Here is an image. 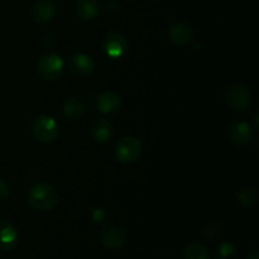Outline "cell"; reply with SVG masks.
<instances>
[{"mask_svg":"<svg viewBox=\"0 0 259 259\" xmlns=\"http://www.w3.org/2000/svg\"><path fill=\"white\" fill-rule=\"evenodd\" d=\"M27 200L38 211H51L58 204V194L51 185L37 184L29 190Z\"/></svg>","mask_w":259,"mask_h":259,"instance_id":"obj_1","label":"cell"},{"mask_svg":"<svg viewBox=\"0 0 259 259\" xmlns=\"http://www.w3.org/2000/svg\"><path fill=\"white\" fill-rule=\"evenodd\" d=\"M63 60L57 53H46L37 63V73L46 81L57 80L63 71Z\"/></svg>","mask_w":259,"mask_h":259,"instance_id":"obj_2","label":"cell"},{"mask_svg":"<svg viewBox=\"0 0 259 259\" xmlns=\"http://www.w3.org/2000/svg\"><path fill=\"white\" fill-rule=\"evenodd\" d=\"M32 133L42 143H51L58 136V125L50 115H39L32 121Z\"/></svg>","mask_w":259,"mask_h":259,"instance_id":"obj_3","label":"cell"},{"mask_svg":"<svg viewBox=\"0 0 259 259\" xmlns=\"http://www.w3.org/2000/svg\"><path fill=\"white\" fill-rule=\"evenodd\" d=\"M142 152V144L138 138L126 136L119 139L115 147V157L121 163H132L139 158Z\"/></svg>","mask_w":259,"mask_h":259,"instance_id":"obj_4","label":"cell"},{"mask_svg":"<svg viewBox=\"0 0 259 259\" xmlns=\"http://www.w3.org/2000/svg\"><path fill=\"white\" fill-rule=\"evenodd\" d=\"M252 101V91L244 85H233L225 93V103L234 110L244 111L249 108Z\"/></svg>","mask_w":259,"mask_h":259,"instance_id":"obj_5","label":"cell"},{"mask_svg":"<svg viewBox=\"0 0 259 259\" xmlns=\"http://www.w3.org/2000/svg\"><path fill=\"white\" fill-rule=\"evenodd\" d=\"M103 50L110 58H120L128 51V40L118 32H110L105 35Z\"/></svg>","mask_w":259,"mask_h":259,"instance_id":"obj_6","label":"cell"},{"mask_svg":"<svg viewBox=\"0 0 259 259\" xmlns=\"http://www.w3.org/2000/svg\"><path fill=\"white\" fill-rule=\"evenodd\" d=\"M100 243L108 249H120L126 243V234L121 228L115 227V225H109L101 230Z\"/></svg>","mask_w":259,"mask_h":259,"instance_id":"obj_7","label":"cell"},{"mask_svg":"<svg viewBox=\"0 0 259 259\" xmlns=\"http://www.w3.org/2000/svg\"><path fill=\"white\" fill-rule=\"evenodd\" d=\"M68 67L72 75L77 77H88L94 72L95 63L93 58L86 53H75L68 60Z\"/></svg>","mask_w":259,"mask_h":259,"instance_id":"obj_8","label":"cell"},{"mask_svg":"<svg viewBox=\"0 0 259 259\" xmlns=\"http://www.w3.org/2000/svg\"><path fill=\"white\" fill-rule=\"evenodd\" d=\"M57 4L55 0H35L32 8V17L38 24H47L55 18Z\"/></svg>","mask_w":259,"mask_h":259,"instance_id":"obj_9","label":"cell"},{"mask_svg":"<svg viewBox=\"0 0 259 259\" xmlns=\"http://www.w3.org/2000/svg\"><path fill=\"white\" fill-rule=\"evenodd\" d=\"M227 136L234 144L245 146L252 141L253 131L245 121H233L228 125Z\"/></svg>","mask_w":259,"mask_h":259,"instance_id":"obj_10","label":"cell"},{"mask_svg":"<svg viewBox=\"0 0 259 259\" xmlns=\"http://www.w3.org/2000/svg\"><path fill=\"white\" fill-rule=\"evenodd\" d=\"M96 108L100 113L113 115L121 108V98L114 91H104L96 98Z\"/></svg>","mask_w":259,"mask_h":259,"instance_id":"obj_11","label":"cell"},{"mask_svg":"<svg viewBox=\"0 0 259 259\" xmlns=\"http://www.w3.org/2000/svg\"><path fill=\"white\" fill-rule=\"evenodd\" d=\"M168 37L175 45L185 46L194 38V29L185 22L174 23L168 28Z\"/></svg>","mask_w":259,"mask_h":259,"instance_id":"obj_12","label":"cell"},{"mask_svg":"<svg viewBox=\"0 0 259 259\" xmlns=\"http://www.w3.org/2000/svg\"><path fill=\"white\" fill-rule=\"evenodd\" d=\"M114 124L109 119H98L90 126V134L99 143H106L114 136Z\"/></svg>","mask_w":259,"mask_h":259,"instance_id":"obj_13","label":"cell"},{"mask_svg":"<svg viewBox=\"0 0 259 259\" xmlns=\"http://www.w3.org/2000/svg\"><path fill=\"white\" fill-rule=\"evenodd\" d=\"M18 244V232L10 223L0 220V252H9Z\"/></svg>","mask_w":259,"mask_h":259,"instance_id":"obj_14","label":"cell"},{"mask_svg":"<svg viewBox=\"0 0 259 259\" xmlns=\"http://www.w3.org/2000/svg\"><path fill=\"white\" fill-rule=\"evenodd\" d=\"M100 10V3L98 0H78L75 8L76 15L81 20H86V22H90V20L98 18Z\"/></svg>","mask_w":259,"mask_h":259,"instance_id":"obj_15","label":"cell"},{"mask_svg":"<svg viewBox=\"0 0 259 259\" xmlns=\"http://www.w3.org/2000/svg\"><path fill=\"white\" fill-rule=\"evenodd\" d=\"M86 113L85 103L81 98H68L63 104V115L71 120H78L82 118Z\"/></svg>","mask_w":259,"mask_h":259,"instance_id":"obj_16","label":"cell"},{"mask_svg":"<svg viewBox=\"0 0 259 259\" xmlns=\"http://www.w3.org/2000/svg\"><path fill=\"white\" fill-rule=\"evenodd\" d=\"M184 259H210L209 249L201 243H191L185 249Z\"/></svg>","mask_w":259,"mask_h":259,"instance_id":"obj_17","label":"cell"},{"mask_svg":"<svg viewBox=\"0 0 259 259\" xmlns=\"http://www.w3.org/2000/svg\"><path fill=\"white\" fill-rule=\"evenodd\" d=\"M238 201L243 207H247V209L253 207L258 201L257 190L253 189V187H247V189L242 190L238 194Z\"/></svg>","mask_w":259,"mask_h":259,"instance_id":"obj_18","label":"cell"},{"mask_svg":"<svg viewBox=\"0 0 259 259\" xmlns=\"http://www.w3.org/2000/svg\"><path fill=\"white\" fill-rule=\"evenodd\" d=\"M239 250L233 243L223 242L217 248V259H238Z\"/></svg>","mask_w":259,"mask_h":259,"instance_id":"obj_19","label":"cell"},{"mask_svg":"<svg viewBox=\"0 0 259 259\" xmlns=\"http://www.w3.org/2000/svg\"><path fill=\"white\" fill-rule=\"evenodd\" d=\"M220 233H222V227H220V224L212 222L209 223V224L202 229V237L206 240L212 242V240H215L217 238L220 237Z\"/></svg>","mask_w":259,"mask_h":259,"instance_id":"obj_20","label":"cell"},{"mask_svg":"<svg viewBox=\"0 0 259 259\" xmlns=\"http://www.w3.org/2000/svg\"><path fill=\"white\" fill-rule=\"evenodd\" d=\"M106 217H108V212L105 211V209H101V207H95L91 212V218L95 223H103L105 222Z\"/></svg>","mask_w":259,"mask_h":259,"instance_id":"obj_21","label":"cell"},{"mask_svg":"<svg viewBox=\"0 0 259 259\" xmlns=\"http://www.w3.org/2000/svg\"><path fill=\"white\" fill-rule=\"evenodd\" d=\"M10 187L8 185L7 181H4L3 179H0V201H4L8 196H9Z\"/></svg>","mask_w":259,"mask_h":259,"instance_id":"obj_22","label":"cell"},{"mask_svg":"<svg viewBox=\"0 0 259 259\" xmlns=\"http://www.w3.org/2000/svg\"><path fill=\"white\" fill-rule=\"evenodd\" d=\"M245 259H259V255H258V252H250L249 254L247 255V258Z\"/></svg>","mask_w":259,"mask_h":259,"instance_id":"obj_23","label":"cell"}]
</instances>
